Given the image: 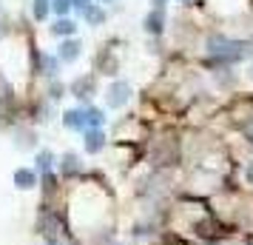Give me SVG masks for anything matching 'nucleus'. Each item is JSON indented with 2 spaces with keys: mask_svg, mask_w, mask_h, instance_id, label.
<instances>
[{
  "mask_svg": "<svg viewBox=\"0 0 253 245\" xmlns=\"http://www.w3.org/2000/svg\"><path fill=\"white\" fill-rule=\"evenodd\" d=\"M208 54L222 60H242L251 54L248 43H236V40H225V37H211L208 40Z\"/></svg>",
  "mask_w": 253,
  "mask_h": 245,
  "instance_id": "f257e3e1",
  "label": "nucleus"
},
{
  "mask_svg": "<svg viewBox=\"0 0 253 245\" xmlns=\"http://www.w3.org/2000/svg\"><path fill=\"white\" fill-rule=\"evenodd\" d=\"M105 100H108L111 108H123V105L131 100V86H128L126 80H114L108 86V92H105Z\"/></svg>",
  "mask_w": 253,
  "mask_h": 245,
  "instance_id": "f03ea898",
  "label": "nucleus"
},
{
  "mask_svg": "<svg viewBox=\"0 0 253 245\" xmlns=\"http://www.w3.org/2000/svg\"><path fill=\"white\" fill-rule=\"evenodd\" d=\"M12 183L17 191H32V188H37V171L35 168H14V174H12Z\"/></svg>",
  "mask_w": 253,
  "mask_h": 245,
  "instance_id": "7ed1b4c3",
  "label": "nucleus"
},
{
  "mask_svg": "<svg viewBox=\"0 0 253 245\" xmlns=\"http://www.w3.org/2000/svg\"><path fill=\"white\" fill-rule=\"evenodd\" d=\"M63 126L69 131H85V111L83 108H69V111H63Z\"/></svg>",
  "mask_w": 253,
  "mask_h": 245,
  "instance_id": "20e7f679",
  "label": "nucleus"
},
{
  "mask_svg": "<svg viewBox=\"0 0 253 245\" xmlns=\"http://www.w3.org/2000/svg\"><path fill=\"white\" fill-rule=\"evenodd\" d=\"M83 54V43L80 40H63V43H60V60H63V63H74V60L80 57Z\"/></svg>",
  "mask_w": 253,
  "mask_h": 245,
  "instance_id": "39448f33",
  "label": "nucleus"
},
{
  "mask_svg": "<svg viewBox=\"0 0 253 245\" xmlns=\"http://www.w3.org/2000/svg\"><path fill=\"white\" fill-rule=\"evenodd\" d=\"M131 237L139 240V243H151V240H157V225L154 222H134Z\"/></svg>",
  "mask_w": 253,
  "mask_h": 245,
  "instance_id": "423d86ee",
  "label": "nucleus"
},
{
  "mask_svg": "<svg viewBox=\"0 0 253 245\" xmlns=\"http://www.w3.org/2000/svg\"><path fill=\"white\" fill-rule=\"evenodd\" d=\"M105 148V134L100 129H88L85 131V151L88 154H100Z\"/></svg>",
  "mask_w": 253,
  "mask_h": 245,
  "instance_id": "0eeeda50",
  "label": "nucleus"
},
{
  "mask_svg": "<svg viewBox=\"0 0 253 245\" xmlns=\"http://www.w3.org/2000/svg\"><path fill=\"white\" fill-rule=\"evenodd\" d=\"M71 94H74V97H80V100L91 97V94H94V77H91V74H88V77H77V80L71 83Z\"/></svg>",
  "mask_w": 253,
  "mask_h": 245,
  "instance_id": "6e6552de",
  "label": "nucleus"
},
{
  "mask_svg": "<svg viewBox=\"0 0 253 245\" xmlns=\"http://www.w3.org/2000/svg\"><path fill=\"white\" fill-rule=\"evenodd\" d=\"M60 171H63L66 177L77 174V171H80V157H77V154H71V151H66L63 157H60Z\"/></svg>",
  "mask_w": 253,
  "mask_h": 245,
  "instance_id": "1a4fd4ad",
  "label": "nucleus"
},
{
  "mask_svg": "<svg viewBox=\"0 0 253 245\" xmlns=\"http://www.w3.org/2000/svg\"><path fill=\"white\" fill-rule=\"evenodd\" d=\"M162 23H165V14H162V9L157 6V9H154V12L145 17V29H148L151 35H160V32H162Z\"/></svg>",
  "mask_w": 253,
  "mask_h": 245,
  "instance_id": "9d476101",
  "label": "nucleus"
},
{
  "mask_svg": "<svg viewBox=\"0 0 253 245\" xmlns=\"http://www.w3.org/2000/svg\"><path fill=\"white\" fill-rule=\"evenodd\" d=\"M77 32V26H74V20H69V17H60L57 23L51 26V35H60V37H71Z\"/></svg>",
  "mask_w": 253,
  "mask_h": 245,
  "instance_id": "9b49d317",
  "label": "nucleus"
},
{
  "mask_svg": "<svg viewBox=\"0 0 253 245\" xmlns=\"http://www.w3.org/2000/svg\"><path fill=\"white\" fill-rule=\"evenodd\" d=\"M14 146H17V148H35L37 134L35 131H17V134H14Z\"/></svg>",
  "mask_w": 253,
  "mask_h": 245,
  "instance_id": "f8f14e48",
  "label": "nucleus"
},
{
  "mask_svg": "<svg viewBox=\"0 0 253 245\" xmlns=\"http://www.w3.org/2000/svg\"><path fill=\"white\" fill-rule=\"evenodd\" d=\"M83 14H85V20H88L91 26H103L105 23V12L100 9V6H85Z\"/></svg>",
  "mask_w": 253,
  "mask_h": 245,
  "instance_id": "ddd939ff",
  "label": "nucleus"
},
{
  "mask_svg": "<svg viewBox=\"0 0 253 245\" xmlns=\"http://www.w3.org/2000/svg\"><path fill=\"white\" fill-rule=\"evenodd\" d=\"M51 168H54V154H51V151H40V154H37V171L48 177Z\"/></svg>",
  "mask_w": 253,
  "mask_h": 245,
  "instance_id": "4468645a",
  "label": "nucleus"
},
{
  "mask_svg": "<svg viewBox=\"0 0 253 245\" xmlns=\"http://www.w3.org/2000/svg\"><path fill=\"white\" fill-rule=\"evenodd\" d=\"M103 123H105V114L100 108H85V126L88 129H100Z\"/></svg>",
  "mask_w": 253,
  "mask_h": 245,
  "instance_id": "2eb2a0df",
  "label": "nucleus"
},
{
  "mask_svg": "<svg viewBox=\"0 0 253 245\" xmlns=\"http://www.w3.org/2000/svg\"><path fill=\"white\" fill-rule=\"evenodd\" d=\"M43 74L46 77H54L57 74V60L54 57H43Z\"/></svg>",
  "mask_w": 253,
  "mask_h": 245,
  "instance_id": "dca6fc26",
  "label": "nucleus"
},
{
  "mask_svg": "<svg viewBox=\"0 0 253 245\" xmlns=\"http://www.w3.org/2000/svg\"><path fill=\"white\" fill-rule=\"evenodd\" d=\"M35 17L37 20H46L48 17V3L46 0H35Z\"/></svg>",
  "mask_w": 253,
  "mask_h": 245,
  "instance_id": "f3484780",
  "label": "nucleus"
},
{
  "mask_svg": "<svg viewBox=\"0 0 253 245\" xmlns=\"http://www.w3.org/2000/svg\"><path fill=\"white\" fill-rule=\"evenodd\" d=\"M51 9H54L60 17H66V14H69V9H71V0H54V3H51Z\"/></svg>",
  "mask_w": 253,
  "mask_h": 245,
  "instance_id": "a211bd4d",
  "label": "nucleus"
},
{
  "mask_svg": "<svg viewBox=\"0 0 253 245\" xmlns=\"http://www.w3.org/2000/svg\"><path fill=\"white\" fill-rule=\"evenodd\" d=\"M48 97H51V100H54V103H57L60 97H63V83H51V89H48Z\"/></svg>",
  "mask_w": 253,
  "mask_h": 245,
  "instance_id": "6ab92c4d",
  "label": "nucleus"
},
{
  "mask_svg": "<svg viewBox=\"0 0 253 245\" xmlns=\"http://www.w3.org/2000/svg\"><path fill=\"white\" fill-rule=\"evenodd\" d=\"M71 6H77V9H85V6H88V0H74Z\"/></svg>",
  "mask_w": 253,
  "mask_h": 245,
  "instance_id": "aec40b11",
  "label": "nucleus"
},
{
  "mask_svg": "<svg viewBox=\"0 0 253 245\" xmlns=\"http://www.w3.org/2000/svg\"><path fill=\"white\" fill-rule=\"evenodd\" d=\"M245 177H248V183H253V163L248 165V171H245Z\"/></svg>",
  "mask_w": 253,
  "mask_h": 245,
  "instance_id": "412c9836",
  "label": "nucleus"
},
{
  "mask_svg": "<svg viewBox=\"0 0 253 245\" xmlns=\"http://www.w3.org/2000/svg\"><path fill=\"white\" fill-rule=\"evenodd\" d=\"M43 245H63V243H60V240H46Z\"/></svg>",
  "mask_w": 253,
  "mask_h": 245,
  "instance_id": "4be33fe9",
  "label": "nucleus"
},
{
  "mask_svg": "<svg viewBox=\"0 0 253 245\" xmlns=\"http://www.w3.org/2000/svg\"><path fill=\"white\" fill-rule=\"evenodd\" d=\"M105 245H123V243H114V240H108V243H105Z\"/></svg>",
  "mask_w": 253,
  "mask_h": 245,
  "instance_id": "5701e85b",
  "label": "nucleus"
},
{
  "mask_svg": "<svg viewBox=\"0 0 253 245\" xmlns=\"http://www.w3.org/2000/svg\"><path fill=\"white\" fill-rule=\"evenodd\" d=\"M154 3H165V0H154Z\"/></svg>",
  "mask_w": 253,
  "mask_h": 245,
  "instance_id": "b1692460",
  "label": "nucleus"
}]
</instances>
